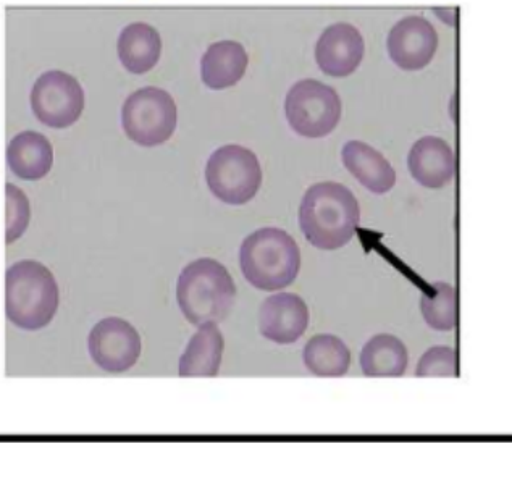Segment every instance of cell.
I'll return each mask as SVG.
<instances>
[{
  "instance_id": "obj_1",
  "label": "cell",
  "mask_w": 512,
  "mask_h": 496,
  "mask_svg": "<svg viewBox=\"0 0 512 496\" xmlns=\"http://www.w3.org/2000/svg\"><path fill=\"white\" fill-rule=\"evenodd\" d=\"M361 209L353 191L340 183H317L299 206V227L315 248L335 251L356 235Z\"/></svg>"
},
{
  "instance_id": "obj_2",
  "label": "cell",
  "mask_w": 512,
  "mask_h": 496,
  "mask_svg": "<svg viewBox=\"0 0 512 496\" xmlns=\"http://www.w3.org/2000/svg\"><path fill=\"white\" fill-rule=\"evenodd\" d=\"M60 291L46 265L20 261L5 274V312L23 330H41L51 324L59 309Z\"/></svg>"
},
{
  "instance_id": "obj_3",
  "label": "cell",
  "mask_w": 512,
  "mask_h": 496,
  "mask_svg": "<svg viewBox=\"0 0 512 496\" xmlns=\"http://www.w3.org/2000/svg\"><path fill=\"white\" fill-rule=\"evenodd\" d=\"M236 285L227 267L202 257L181 270L177 282L180 311L191 324H219L235 304Z\"/></svg>"
},
{
  "instance_id": "obj_4",
  "label": "cell",
  "mask_w": 512,
  "mask_h": 496,
  "mask_svg": "<svg viewBox=\"0 0 512 496\" xmlns=\"http://www.w3.org/2000/svg\"><path fill=\"white\" fill-rule=\"evenodd\" d=\"M240 264L244 277L254 288L278 291L298 277L301 253L290 233L282 228L265 227L243 241Z\"/></svg>"
},
{
  "instance_id": "obj_5",
  "label": "cell",
  "mask_w": 512,
  "mask_h": 496,
  "mask_svg": "<svg viewBox=\"0 0 512 496\" xmlns=\"http://www.w3.org/2000/svg\"><path fill=\"white\" fill-rule=\"evenodd\" d=\"M206 181L215 198L231 206H243L261 190V164L251 149L227 144L207 160Z\"/></svg>"
},
{
  "instance_id": "obj_6",
  "label": "cell",
  "mask_w": 512,
  "mask_h": 496,
  "mask_svg": "<svg viewBox=\"0 0 512 496\" xmlns=\"http://www.w3.org/2000/svg\"><path fill=\"white\" fill-rule=\"evenodd\" d=\"M178 110L164 89L147 86L126 97L122 125L126 136L144 148L167 143L177 128Z\"/></svg>"
},
{
  "instance_id": "obj_7",
  "label": "cell",
  "mask_w": 512,
  "mask_h": 496,
  "mask_svg": "<svg viewBox=\"0 0 512 496\" xmlns=\"http://www.w3.org/2000/svg\"><path fill=\"white\" fill-rule=\"evenodd\" d=\"M341 99L332 86L301 80L286 94L285 114L294 133L304 138H324L341 118Z\"/></svg>"
},
{
  "instance_id": "obj_8",
  "label": "cell",
  "mask_w": 512,
  "mask_h": 496,
  "mask_svg": "<svg viewBox=\"0 0 512 496\" xmlns=\"http://www.w3.org/2000/svg\"><path fill=\"white\" fill-rule=\"evenodd\" d=\"M30 99L34 115L47 127H72L83 114L84 91L80 81L60 70L39 76Z\"/></svg>"
},
{
  "instance_id": "obj_9",
  "label": "cell",
  "mask_w": 512,
  "mask_h": 496,
  "mask_svg": "<svg viewBox=\"0 0 512 496\" xmlns=\"http://www.w3.org/2000/svg\"><path fill=\"white\" fill-rule=\"evenodd\" d=\"M88 349L96 366L118 374L135 366L143 343L138 330L128 320L107 317L97 322L89 333Z\"/></svg>"
},
{
  "instance_id": "obj_10",
  "label": "cell",
  "mask_w": 512,
  "mask_h": 496,
  "mask_svg": "<svg viewBox=\"0 0 512 496\" xmlns=\"http://www.w3.org/2000/svg\"><path fill=\"white\" fill-rule=\"evenodd\" d=\"M388 54L403 70L416 72L432 62L437 54L438 34L424 17H406L396 23L388 34Z\"/></svg>"
},
{
  "instance_id": "obj_11",
  "label": "cell",
  "mask_w": 512,
  "mask_h": 496,
  "mask_svg": "<svg viewBox=\"0 0 512 496\" xmlns=\"http://www.w3.org/2000/svg\"><path fill=\"white\" fill-rule=\"evenodd\" d=\"M309 327V307L301 296L294 293H278L262 303L259 311V330L262 337L291 345L306 333Z\"/></svg>"
},
{
  "instance_id": "obj_12",
  "label": "cell",
  "mask_w": 512,
  "mask_h": 496,
  "mask_svg": "<svg viewBox=\"0 0 512 496\" xmlns=\"http://www.w3.org/2000/svg\"><path fill=\"white\" fill-rule=\"evenodd\" d=\"M364 59V39L356 26L335 23L328 26L315 46V60L328 76L351 75Z\"/></svg>"
},
{
  "instance_id": "obj_13",
  "label": "cell",
  "mask_w": 512,
  "mask_h": 496,
  "mask_svg": "<svg viewBox=\"0 0 512 496\" xmlns=\"http://www.w3.org/2000/svg\"><path fill=\"white\" fill-rule=\"evenodd\" d=\"M408 167L419 185L438 190L454 180L456 156L445 139L425 136L409 151Z\"/></svg>"
},
{
  "instance_id": "obj_14",
  "label": "cell",
  "mask_w": 512,
  "mask_h": 496,
  "mask_svg": "<svg viewBox=\"0 0 512 496\" xmlns=\"http://www.w3.org/2000/svg\"><path fill=\"white\" fill-rule=\"evenodd\" d=\"M341 159L362 186L375 194H385L396 185V172L385 157L362 141H348L341 151Z\"/></svg>"
},
{
  "instance_id": "obj_15",
  "label": "cell",
  "mask_w": 512,
  "mask_h": 496,
  "mask_svg": "<svg viewBox=\"0 0 512 496\" xmlns=\"http://www.w3.org/2000/svg\"><path fill=\"white\" fill-rule=\"evenodd\" d=\"M7 162L21 180H41L54 165V149L46 136L36 131H23L10 141Z\"/></svg>"
},
{
  "instance_id": "obj_16",
  "label": "cell",
  "mask_w": 512,
  "mask_h": 496,
  "mask_svg": "<svg viewBox=\"0 0 512 496\" xmlns=\"http://www.w3.org/2000/svg\"><path fill=\"white\" fill-rule=\"evenodd\" d=\"M225 340L217 324H204L189 340L178 362L181 377H215L222 364Z\"/></svg>"
},
{
  "instance_id": "obj_17",
  "label": "cell",
  "mask_w": 512,
  "mask_h": 496,
  "mask_svg": "<svg viewBox=\"0 0 512 496\" xmlns=\"http://www.w3.org/2000/svg\"><path fill=\"white\" fill-rule=\"evenodd\" d=\"M249 64L248 52L235 41H220L201 59V78L210 89H225L241 81Z\"/></svg>"
},
{
  "instance_id": "obj_18",
  "label": "cell",
  "mask_w": 512,
  "mask_h": 496,
  "mask_svg": "<svg viewBox=\"0 0 512 496\" xmlns=\"http://www.w3.org/2000/svg\"><path fill=\"white\" fill-rule=\"evenodd\" d=\"M118 57L128 72H149L156 67L162 52L159 31L147 23H131L118 36Z\"/></svg>"
},
{
  "instance_id": "obj_19",
  "label": "cell",
  "mask_w": 512,
  "mask_h": 496,
  "mask_svg": "<svg viewBox=\"0 0 512 496\" xmlns=\"http://www.w3.org/2000/svg\"><path fill=\"white\" fill-rule=\"evenodd\" d=\"M361 367L367 377H401L408 369V349L395 335L380 333L362 348Z\"/></svg>"
},
{
  "instance_id": "obj_20",
  "label": "cell",
  "mask_w": 512,
  "mask_h": 496,
  "mask_svg": "<svg viewBox=\"0 0 512 496\" xmlns=\"http://www.w3.org/2000/svg\"><path fill=\"white\" fill-rule=\"evenodd\" d=\"M304 364L317 377H343L351 367V351L335 335H315L303 351Z\"/></svg>"
},
{
  "instance_id": "obj_21",
  "label": "cell",
  "mask_w": 512,
  "mask_h": 496,
  "mask_svg": "<svg viewBox=\"0 0 512 496\" xmlns=\"http://www.w3.org/2000/svg\"><path fill=\"white\" fill-rule=\"evenodd\" d=\"M430 293L420 296L425 324L438 332H451L458 325V291L451 283L435 282Z\"/></svg>"
},
{
  "instance_id": "obj_22",
  "label": "cell",
  "mask_w": 512,
  "mask_h": 496,
  "mask_svg": "<svg viewBox=\"0 0 512 496\" xmlns=\"http://www.w3.org/2000/svg\"><path fill=\"white\" fill-rule=\"evenodd\" d=\"M5 241H17L30 225L31 207L28 196L20 188L7 183L5 185Z\"/></svg>"
},
{
  "instance_id": "obj_23",
  "label": "cell",
  "mask_w": 512,
  "mask_h": 496,
  "mask_svg": "<svg viewBox=\"0 0 512 496\" xmlns=\"http://www.w3.org/2000/svg\"><path fill=\"white\" fill-rule=\"evenodd\" d=\"M458 353L450 346H435L420 358L417 377H458Z\"/></svg>"
}]
</instances>
